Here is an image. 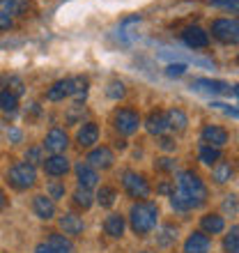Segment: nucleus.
<instances>
[{
    "mask_svg": "<svg viewBox=\"0 0 239 253\" xmlns=\"http://www.w3.org/2000/svg\"><path fill=\"white\" fill-rule=\"evenodd\" d=\"M129 221H131V228L136 235H140V237L150 235L157 228V221H159V205L152 200H140L131 207Z\"/></svg>",
    "mask_w": 239,
    "mask_h": 253,
    "instance_id": "obj_1",
    "label": "nucleus"
},
{
    "mask_svg": "<svg viewBox=\"0 0 239 253\" xmlns=\"http://www.w3.org/2000/svg\"><path fill=\"white\" fill-rule=\"evenodd\" d=\"M179 191H184L189 198L196 203V207L205 205L207 200V187L205 182L200 180L198 173H193V170H184V173H179Z\"/></svg>",
    "mask_w": 239,
    "mask_h": 253,
    "instance_id": "obj_2",
    "label": "nucleus"
},
{
    "mask_svg": "<svg viewBox=\"0 0 239 253\" xmlns=\"http://www.w3.org/2000/svg\"><path fill=\"white\" fill-rule=\"evenodd\" d=\"M7 180H9V184H12L14 189L26 191V189H30V187L37 184V170H35L33 164L19 161V164H14V166L7 170Z\"/></svg>",
    "mask_w": 239,
    "mask_h": 253,
    "instance_id": "obj_3",
    "label": "nucleus"
},
{
    "mask_svg": "<svg viewBox=\"0 0 239 253\" xmlns=\"http://www.w3.org/2000/svg\"><path fill=\"white\" fill-rule=\"evenodd\" d=\"M113 125L122 136H131V133L138 131L140 115H138V111H133V108H120L113 115Z\"/></svg>",
    "mask_w": 239,
    "mask_h": 253,
    "instance_id": "obj_4",
    "label": "nucleus"
},
{
    "mask_svg": "<svg viewBox=\"0 0 239 253\" xmlns=\"http://www.w3.org/2000/svg\"><path fill=\"white\" fill-rule=\"evenodd\" d=\"M191 90L193 92H200V94H226V97H230V94H237V90H235V85H230V83H226V81H212V79H196L191 81Z\"/></svg>",
    "mask_w": 239,
    "mask_h": 253,
    "instance_id": "obj_5",
    "label": "nucleus"
},
{
    "mask_svg": "<svg viewBox=\"0 0 239 253\" xmlns=\"http://www.w3.org/2000/svg\"><path fill=\"white\" fill-rule=\"evenodd\" d=\"M122 187H124V191L129 193L131 198L145 200L147 196H150V184H147V180L140 173H133V170H124V175H122Z\"/></svg>",
    "mask_w": 239,
    "mask_h": 253,
    "instance_id": "obj_6",
    "label": "nucleus"
},
{
    "mask_svg": "<svg viewBox=\"0 0 239 253\" xmlns=\"http://www.w3.org/2000/svg\"><path fill=\"white\" fill-rule=\"evenodd\" d=\"M212 35L223 44H237L239 40V23L237 19H216L212 23Z\"/></svg>",
    "mask_w": 239,
    "mask_h": 253,
    "instance_id": "obj_7",
    "label": "nucleus"
},
{
    "mask_svg": "<svg viewBox=\"0 0 239 253\" xmlns=\"http://www.w3.org/2000/svg\"><path fill=\"white\" fill-rule=\"evenodd\" d=\"M182 42L191 48H207L209 46V33L202 30L200 26H189L182 33Z\"/></svg>",
    "mask_w": 239,
    "mask_h": 253,
    "instance_id": "obj_8",
    "label": "nucleus"
},
{
    "mask_svg": "<svg viewBox=\"0 0 239 253\" xmlns=\"http://www.w3.org/2000/svg\"><path fill=\"white\" fill-rule=\"evenodd\" d=\"M113 161H115L113 150H111V147H106V145L94 147L92 152L87 154V166H92L94 170H97V168H101V170H106V168L113 166Z\"/></svg>",
    "mask_w": 239,
    "mask_h": 253,
    "instance_id": "obj_9",
    "label": "nucleus"
},
{
    "mask_svg": "<svg viewBox=\"0 0 239 253\" xmlns=\"http://www.w3.org/2000/svg\"><path fill=\"white\" fill-rule=\"evenodd\" d=\"M200 138L205 145H212V147H223L228 143V131L223 126H216V125H205L202 131H200Z\"/></svg>",
    "mask_w": 239,
    "mask_h": 253,
    "instance_id": "obj_10",
    "label": "nucleus"
},
{
    "mask_svg": "<svg viewBox=\"0 0 239 253\" xmlns=\"http://www.w3.org/2000/svg\"><path fill=\"white\" fill-rule=\"evenodd\" d=\"M67 145H69V138H67L65 129H60V126H53V129L46 133V138H44V147L53 154L65 152Z\"/></svg>",
    "mask_w": 239,
    "mask_h": 253,
    "instance_id": "obj_11",
    "label": "nucleus"
},
{
    "mask_svg": "<svg viewBox=\"0 0 239 253\" xmlns=\"http://www.w3.org/2000/svg\"><path fill=\"white\" fill-rule=\"evenodd\" d=\"M41 164H44L46 175H51V177H65L67 170H69V159L62 157V154H51V157L44 159Z\"/></svg>",
    "mask_w": 239,
    "mask_h": 253,
    "instance_id": "obj_12",
    "label": "nucleus"
},
{
    "mask_svg": "<svg viewBox=\"0 0 239 253\" xmlns=\"http://www.w3.org/2000/svg\"><path fill=\"white\" fill-rule=\"evenodd\" d=\"M76 177H79V187L80 189H92L99 184V175L92 166L87 164H76Z\"/></svg>",
    "mask_w": 239,
    "mask_h": 253,
    "instance_id": "obj_13",
    "label": "nucleus"
},
{
    "mask_svg": "<svg viewBox=\"0 0 239 253\" xmlns=\"http://www.w3.org/2000/svg\"><path fill=\"white\" fill-rule=\"evenodd\" d=\"M145 126H147V131L152 133V136H163V133L168 131L166 111H152V113L147 115Z\"/></svg>",
    "mask_w": 239,
    "mask_h": 253,
    "instance_id": "obj_14",
    "label": "nucleus"
},
{
    "mask_svg": "<svg viewBox=\"0 0 239 253\" xmlns=\"http://www.w3.org/2000/svg\"><path fill=\"white\" fill-rule=\"evenodd\" d=\"M60 228L65 230V235L79 237V235H83V230H85V223H83L80 216H76L74 212H69V214H65V216H60Z\"/></svg>",
    "mask_w": 239,
    "mask_h": 253,
    "instance_id": "obj_15",
    "label": "nucleus"
},
{
    "mask_svg": "<svg viewBox=\"0 0 239 253\" xmlns=\"http://www.w3.org/2000/svg\"><path fill=\"white\" fill-rule=\"evenodd\" d=\"M33 210H35V214L44 221H51L55 216V203L51 198H46V196H35Z\"/></svg>",
    "mask_w": 239,
    "mask_h": 253,
    "instance_id": "obj_16",
    "label": "nucleus"
},
{
    "mask_svg": "<svg viewBox=\"0 0 239 253\" xmlns=\"http://www.w3.org/2000/svg\"><path fill=\"white\" fill-rule=\"evenodd\" d=\"M76 140H79L80 147H92L99 140V126L94 125V122H85L79 129V133H76Z\"/></svg>",
    "mask_w": 239,
    "mask_h": 253,
    "instance_id": "obj_17",
    "label": "nucleus"
},
{
    "mask_svg": "<svg viewBox=\"0 0 239 253\" xmlns=\"http://www.w3.org/2000/svg\"><path fill=\"white\" fill-rule=\"evenodd\" d=\"M184 253H209V237L205 233H191L184 242Z\"/></svg>",
    "mask_w": 239,
    "mask_h": 253,
    "instance_id": "obj_18",
    "label": "nucleus"
},
{
    "mask_svg": "<svg viewBox=\"0 0 239 253\" xmlns=\"http://www.w3.org/2000/svg\"><path fill=\"white\" fill-rule=\"evenodd\" d=\"M65 97H72V79L55 81L53 85L48 87V92H46L48 101H62Z\"/></svg>",
    "mask_w": 239,
    "mask_h": 253,
    "instance_id": "obj_19",
    "label": "nucleus"
},
{
    "mask_svg": "<svg viewBox=\"0 0 239 253\" xmlns=\"http://www.w3.org/2000/svg\"><path fill=\"white\" fill-rule=\"evenodd\" d=\"M200 228H202L205 235H219V233H223L226 221H223L221 214H205V216L200 219Z\"/></svg>",
    "mask_w": 239,
    "mask_h": 253,
    "instance_id": "obj_20",
    "label": "nucleus"
},
{
    "mask_svg": "<svg viewBox=\"0 0 239 253\" xmlns=\"http://www.w3.org/2000/svg\"><path fill=\"white\" fill-rule=\"evenodd\" d=\"M124 216L122 214H111L106 221H104V230H106L108 237H113V240H118V237H122L124 235Z\"/></svg>",
    "mask_w": 239,
    "mask_h": 253,
    "instance_id": "obj_21",
    "label": "nucleus"
},
{
    "mask_svg": "<svg viewBox=\"0 0 239 253\" xmlns=\"http://www.w3.org/2000/svg\"><path fill=\"white\" fill-rule=\"evenodd\" d=\"M166 122H168V129H173V131H184L186 126H189V118L182 108H170L166 111Z\"/></svg>",
    "mask_w": 239,
    "mask_h": 253,
    "instance_id": "obj_22",
    "label": "nucleus"
},
{
    "mask_svg": "<svg viewBox=\"0 0 239 253\" xmlns=\"http://www.w3.org/2000/svg\"><path fill=\"white\" fill-rule=\"evenodd\" d=\"M170 205H173L175 212H191V210H196V203L184 191H179V189L170 193Z\"/></svg>",
    "mask_w": 239,
    "mask_h": 253,
    "instance_id": "obj_23",
    "label": "nucleus"
},
{
    "mask_svg": "<svg viewBox=\"0 0 239 253\" xmlns=\"http://www.w3.org/2000/svg\"><path fill=\"white\" fill-rule=\"evenodd\" d=\"M46 244L53 249V253H74L72 240L65 237V235H60V233H51V237H48Z\"/></svg>",
    "mask_w": 239,
    "mask_h": 253,
    "instance_id": "obj_24",
    "label": "nucleus"
},
{
    "mask_svg": "<svg viewBox=\"0 0 239 253\" xmlns=\"http://www.w3.org/2000/svg\"><path fill=\"white\" fill-rule=\"evenodd\" d=\"M157 242H159V247H163V249L173 247L175 242H177V228L170 226V223L161 226L159 230H157Z\"/></svg>",
    "mask_w": 239,
    "mask_h": 253,
    "instance_id": "obj_25",
    "label": "nucleus"
},
{
    "mask_svg": "<svg viewBox=\"0 0 239 253\" xmlns=\"http://www.w3.org/2000/svg\"><path fill=\"white\" fill-rule=\"evenodd\" d=\"M233 173H235V168L230 161H216V164H214V180H216V184L230 182L233 180Z\"/></svg>",
    "mask_w": 239,
    "mask_h": 253,
    "instance_id": "obj_26",
    "label": "nucleus"
},
{
    "mask_svg": "<svg viewBox=\"0 0 239 253\" xmlns=\"http://www.w3.org/2000/svg\"><path fill=\"white\" fill-rule=\"evenodd\" d=\"M87 87H90V81H87V76H76V79H72V97H74V101H76V104L85 101Z\"/></svg>",
    "mask_w": 239,
    "mask_h": 253,
    "instance_id": "obj_27",
    "label": "nucleus"
},
{
    "mask_svg": "<svg viewBox=\"0 0 239 253\" xmlns=\"http://www.w3.org/2000/svg\"><path fill=\"white\" fill-rule=\"evenodd\" d=\"M198 157H200V161H202L205 166H214L216 161H221V150H219V147H212V145H205V143H200Z\"/></svg>",
    "mask_w": 239,
    "mask_h": 253,
    "instance_id": "obj_28",
    "label": "nucleus"
},
{
    "mask_svg": "<svg viewBox=\"0 0 239 253\" xmlns=\"http://www.w3.org/2000/svg\"><path fill=\"white\" fill-rule=\"evenodd\" d=\"M16 108H19V97H16L12 90H2V92H0V111L16 113Z\"/></svg>",
    "mask_w": 239,
    "mask_h": 253,
    "instance_id": "obj_29",
    "label": "nucleus"
},
{
    "mask_svg": "<svg viewBox=\"0 0 239 253\" xmlns=\"http://www.w3.org/2000/svg\"><path fill=\"white\" fill-rule=\"evenodd\" d=\"M115 200H118V191H115L113 187H101L99 191H97V203H99L101 207H113Z\"/></svg>",
    "mask_w": 239,
    "mask_h": 253,
    "instance_id": "obj_30",
    "label": "nucleus"
},
{
    "mask_svg": "<svg viewBox=\"0 0 239 253\" xmlns=\"http://www.w3.org/2000/svg\"><path fill=\"white\" fill-rule=\"evenodd\" d=\"M92 191L90 189H76V193H74V205L80 207V210H90L92 207Z\"/></svg>",
    "mask_w": 239,
    "mask_h": 253,
    "instance_id": "obj_31",
    "label": "nucleus"
},
{
    "mask_svg": "<svg viewBox=\"0 0 239 253\" xmlns=\"http://www.w3.org/2000/svg\"><path fill=\"white\" fill-rule=\"evenodd\" d=\"M223 249H226V253H239V228L237 226H233L230 228V233L226 235Z\"/></svg>",
    "mask_w": 239,
    "mask_h": 253,
    "instance_id": "obj_32",
    "label": "nucleus"
},
{
    "mask_svg": "<svg viewBox=\"0 0 239 253\" xmlns=\"http://www.w3.org/2000/svg\"><path fill=\"white\" fill-rule=\"evenodd\" d=\"M0 7L5 9L7 14H23L28 9V0H0Z\"/></svg>",
    "mask_w": 239,
    "mask_h": 253,
    "instance_id": "obj_33",
    "label": "nucleus"
},
{
    "mask_svg": "<svg viewBox=\"0 0 239 253\" xmlns=\"http://www.w3.org/2000/svg\"><path fill=\"white\" fill-rule=\"evenodd\" d=\"M106 94L111 97V99L120 101V99H122V97L126 94L124 83H122V81H111V83H108V87H106Z\"/></svg>",
    "mask_w": 239,
    "mask_h": 253,
    "instance_id": "obj_34",
    "label": "nucleus"
},
{
    "mask_svg": "<svg viewBox=\"0 0 239 253\" xmlns=\"http://www.w3.org/2000/svg\"><path fill=\"white\" fill-rule=\"evenodd\" d=\"M48 198L51 200H62L65 198V184H62V182H48Z\"/></svg>",
    "mask_w": 239,
    "mask_h": 253,
    "instance_id": "obj_35",
    "label": "nucleus"
},
{
    "mask_svg": "<svg viewBox=\"0 0 239 253\" xmlns=\"http://www.w3.org/2000/svg\"><path fill=\"white\" fill-rule=\"evenodd\" d=\"M186 62H170V65L166 67V76H170V79H177V76H184L186 74Z\"/></svg>",
    "mask_w": 239,
    "mask_h": 253,
    "instance_id": "obj_36",
    "label": "nucleus"
},
{
    "mask_svg": "<svg viewBox=\"0 0 239 253\" xmlns=\"http://www.w3.org/2000/svg\"><path fill=\"white\" fill-rule=\"evenodd\" d=\"M175 166H177V161L170 159V157H163V159H159L157 164H154V168H157V170H161V173H173Z\"/></svg>",
    "mask_w": 239,
    "mask_h": 253,
    "instance_id": "obj_37",
    "label": "nucleus"
},
{
    "mask_svg": "<svg viewBox=\"0 0 239 253\" xmlns=\"http://www.w3.org/2000/svg\"><path fill=\"white\" fill-rule=\"evenodd\" d=\"M212 7H221V9H233L237 12V0H207Z\"/></svg>",
    "mask_w": 239,
    "mask_h": 253,
    "instance_id": "obj_38",
    "label": "nucleus"
},
{
    "mask_svg": "<svg viewBox=\"0 0 239 253\" xmlns=\"http://www.w3.org/2000/svg\"><path fill=\"white\" fill-rule=\"evenodd\" d=\"M159 147L163 150V152H173L175 147H177V143H175V138H168V136H159Z\"/></svg>",
    "mask_w": 239,
    "mask_h": 253,
    "instance_id": "obj_39",
    "label": "nucleus"
},
{
    "mask_svg": "<svg viewBox=\"0 0 239 253\" xmlns=\"http://www.w3.org/2000/svg\"><path fill=\"white\" fill-rule=\"evenodd\" d=\"M26 161H28V164H33V166L37 164V161H44V159H41V150H40V147H30V150H28V154H26Z\"/></svg>",
    "mask_w": 239,
    "mask_h": 253,
    "instance_id": "obj_40",
    "label": "nucleus"
},
{
    "mask_svg": "<svg viewBox=\"0 0 239 253\" xmlns=\"http://www.w3.org/2000/svg\"><path fill=\"white\" fill-rule=\"evenodd\" d=\"M12 26H14L12 16H9L7 12H0V30H9Z\"/></svg>",
    "mask_w": 239,
    "mask_h": 253,
    "instance_id": "obj_41",
    "label": "nucleus"
},
{
    "mask_svg": "<svg viewBox=\"0 0 239 253\" xmlns=\"http://www.w3.org/2000/svg\"><path fill=\"white\" fill-rule=\"evenodd\" d=\"M7 138H9V143H21V138H23V133H21V129L12 126V129H7Z\"/></svg>",
    "mask_w": 239,
    "mask_h": 253,
    "instance_id": "obj_42",
    "label": "nucleus"
},
{
    "mask_svg": "<svg viewBox=\"0 0 239 253\" xmlns=\"http://www.w3.org/2000/svg\"><path fill=\"white\" fill-rule=\"evenodd\" d=\"M80 115H83V106H80V104H76V106H72L69 115H67V120H69V122H76Z\"/></svg>",
    "mask_w": 239,
    "mask_h": 253,
    "instance_id": "obj_43",
    "label": "nucleus"
},
{
    "mask_svg": "<svg viewBox=\"0 0 239 253\" xmlns=\"http://www.w3.org/2000/svg\"><path fill=\"white\" fill-rule=\"evenodd\" d=\"M223 210H226V212H237V198H235V196H228V200L226 203H223Z\"/></svg>",
    "mask_w": 239,
    "mask_h": 253,
    "instance_id": "obj_44",
    "label": "nucleus"
},
{
    "mask_svg": "<svg viewBox=\"0 0 239 253\" xmlns=\"http://www.w3.org/2000/svg\"><path fill=\"white\" fill-rule=\"evenodd\" d=\"M157 191H159V193H166V196H170V193H173L175 189L170 187V182H161V184H159V189H157Z\"/></svg>",
    "mask_w": 239,
    "mask_h": 253,
    "instance_id": "obj_45",
    "label": "nucleus"
},
{
    "mask_svg": "<svg viewBox=\"0 0 239 253\" xmlns=\"http://www.w3.org/2000/svg\"><path fill=\"white\" fill-rule=\"evenodd\" d=\"M35 253H53V249L48 247L46 242H41V244H37V247H35Z\"/></svg>",
    "mask_w": 239,
    "mask_h": 253,
    "instance_id": "obj_46",
    "label": "nucleus"
},
{
    "mask_svg": "<svg viewBox=\"0 0 239 253\" xmlns=\"http://www.w3.org/2000/svg\"><path fill=\"white\" fill-rule=\"evenodd\" d=\"M5 207H7V196H5V191L0 189V214L5 212Z\"/></svg>",
    "mask_w": 239,
    "mask_h": 253,
    "instance_id": "obj_47",
    "label": "nucleus"
},
{
    "mask_svg": "<svg viewBox=\"0 0 239 253\" xmlns=\"http://www.w3.org/2000/svg\"><path fill=\"white\" fill-rule=\"evenodd\" d=\"M143 253H154V251H143Z\"/></svg>",
    "mask_w": 239,
    "mask_h": 253,
    "instance_id": "obj_48",
    "label": "nucleus"
}]
</instances>
